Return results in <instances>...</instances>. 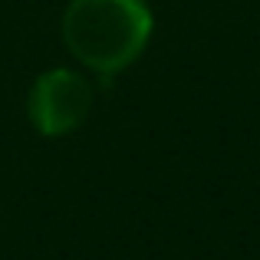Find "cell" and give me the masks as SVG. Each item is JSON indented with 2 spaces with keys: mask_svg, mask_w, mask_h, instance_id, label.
Instances as JSON below:
<instances>
[{
  "mask_svg": "<svg viewBox=\"0 0 260 260\" xmlns=\"http://www.w3.org/2000/svg\"><path fill=\"white\" fill-rule=\"evenodd\" d=\"M152 26L145 0H70L63 10V43L86 70L115 76L142 56Z\"/></svg>",
  "mask_w": 260,
  "mask_h": 260,
  "instance_id": "1",
  "label": "cell"
},
{
  "mask_svg": "<svg viewBox=\"0 0 260 260\" xmlns=\"http://www.w3.org/2000/svg\"><path fill=\"white\" fill-rule=\"evenodd\" d=\"M26 109L40 135L59 139L86 125L92 112V86L76 70H46L33 83Z\"/></svg>",
  "mask_w": 260,
  "mask_h": 260,
  "instance_id": "2",
  "label": "cell"
}]
</instances>
